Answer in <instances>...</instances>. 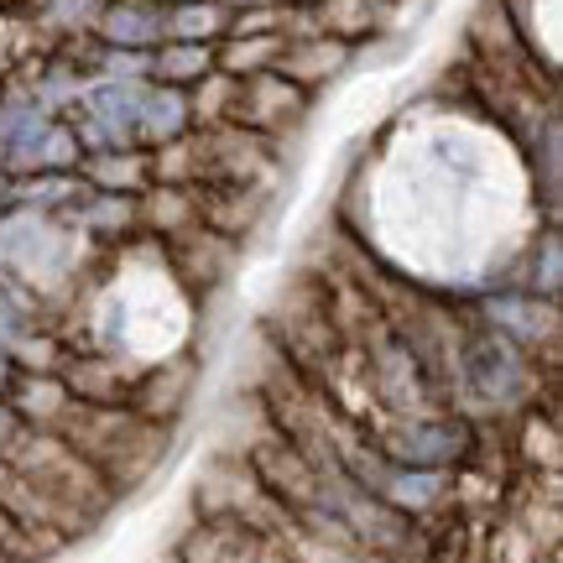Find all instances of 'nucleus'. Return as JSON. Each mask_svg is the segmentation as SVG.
<instances>
[{"label": "nucleus", "mask_w": 563, "mask_h": 563, "mask_svg": "<svg viewBox=\"0 0 563 563\" xmlns=\"http://www.w3.org/2000/svg\"><path fill=\"white\" fill-rule=\"evenodd\" d=\"M84 157L79 136L58 125L47 110H37L32 100H11L0 110V167L32 178V173H74Z\"/></svg>", "instance_id": "f257e3e1"}, {"label": "nucleus", "mask_w": 563, "mask_h": 563, "mask_svg": "<svg viewBox=\"0 0 563 563\" xmlns=\"http://www.w3.org/2000/svg\"><path fill=\"white\" fill-rule=\"evenodd\" d=\"M302 110H308V89H298L292 79H282L277 68H266V74L241 79V95H235L230 121H241L245 131H256V136H272V131L298 125Z\"/></svg>", "instance_id": "f03ea898"}, {"label": "nucleus", "mask_w": 563, "mask_h": 563, "mask_svg": "<svg viewBox=\"0 0 563 563\" xmlns=\"http://www.w3.org/2000/svg\"><path fill=\"white\" fill-rule=\"evenodd\" d=\"M344 63H350V42L329 37V32H302V37H287L277 53V74L292 79L298 89H319L323 79H334Z\"/></svg>", "instance_id": "7ed1b4c3"}, {"label": "nucleus", "mask_w": 563, "mask_h": 563, "mask_svg": "<svg viewBox=\"0 0 563 563\" xmlns=\"http://www.w3.org/2000/svg\"><path fill=\"white\" fill-rule=\"evenodd\" d=\"M104 47H131V53H152L162 42V5L157 0H110L95 16Z\"/></svg>", "instance_id": "20e7f679"}, {"label": "nucleus", "mask_w": 563, "mask_h": 563, "mask_svg": "<svg viewBox=\"0 0 563 563\" xmlns=\"http://www.w3.org/2000/svg\"><path fill=\"white\" fill-rule=\"evenodd\" d=\"M79 183H89L95 194H141L152 178V162L141 157L136 146H110V152H89L79 157Z\"/></svg>", "instance_id": "39448f33"}, {"label": "nucleus", "mask_w": 563, "mask_h": 563, "mask_svg": "<svg viewBox=\"0 0 563 563\" xmlns=\"http://www.w3.org/2000/svg\"><path fill=\"white\" fill-rule=\"evenodd\" d=\"M188 89L173 84H146V100H141V121H136V146H162V141H178L188 131Z\"/></svg>", "instance_id": "423d86ee"}, {"label": "nucleus", "mask_w": 563, "mask_h": 563, "mask_svg": "<svg viewBox=\"0 0 563 563\" xmlns=\"http://www.w3.org/2000/svg\"><path fill=\"white\" fill-rule=\"evenodd\" d=\"M230 32L224 0H178L162 5V42H220Z\"/></svg>", "instance_id": "0eeeda50"}, {"label": "nucleus", "mask_w": 563, "mask_h": 563, "mask_svg": "<svg viewBox=\"0 0 563 563\" xmlns=\"http://www.w3.org/2000/svg\"><path fill=\"white\" fill-rule=\"evenodd\" d=\"M282 32H251V37H220L214 42V68L230 74V79H251V74H266L277 68L282 53Z\"/></svg>", "instance_id": "6e6552de"}, {"label": "nucleus", "mask_w": 563, "mask_h": 563, "mask_svg": "<svg viewBox=\"0 0 563 563\" xmlns=\"http://www.w3.org/2000/svg\"><path fill=\"white\" fill-rule=\"evenodd\" d=\"M214 68V42H157L152 47V84L188 89Z\"/></svg>", "instance_id": "1a4fd4ad"}, {"label": "nucleus", "mask_w": 563, "mask_h": 563, "mask_svg": "<svg viewBox=\"0 0 563 563\" xmlns=\"http://www.w3.org/2000/svg\"><path fill=\"white\" fill-rule=\"evenodd\" d=\"M194 95H188V121L199 125H220L230 121V110H235V95H241V79H230L220 68H209L199 84H188Z\"/></svg>", "instance_id": "9d476101"}, {"label": "nucleus", "mask_w": 563, "mask_h": 563, "mask_svg": "<svg viewBox=\"0 0 563 563\" xmlns=\"http://www.w3.org/2000/svg\"><path fill=\"white\" fill-rule=\"evenodd\" d=\"M74 220L89 235H121L136 224V194H95V199L74 203Z\"/></svg>", "instance_id": "9b49d317"}, {"label": "nucleus", "mask_w": 563, "mask_h": 563, "mask_svg": "<svg viewBox=\"0 0 563 563\" xmlns=\"http://www.w3.org/2000/svg\"><path fill=\"white\" fill-rule=\"evenodd\" d=\"M199 214V203L188 199V188H173V183H162V188H152L146 194V203H136V220H146L152 230H162V235H178V230H188V220Z\"/></svg>", "instance_id": "f8f14e48"}, {"label": "nucleus", "mask_w": 563, "mask_h": 563, "mask_svg": "<svg viewBox=\"0 0 563 563\" xmlns=\"http://www.w3.org/2000/svg\"><path fill=\"white\" fill-rule=\"evenodd\" d=\"M84 194L79 173H32V178L11 183V199L16 203H37V209H63V203H74Z\"/></svg>", "instance_id": "ddd939ff"}, {"label": "nucleus", "mask_w": 563, "mask_h": 563, "mask_svg": "<svg viewBox=\"0 0 563 563\" xmlns=\"http://www.w3.org/2000/svg\"><path fill=\"white\" fill-rule=\"evenodd\" d=\"M63 407H68V391H63V382H53V376H37V382L21 386V412H26V418H58Z\"/></svg>", "instance_id": "4468645a"}, {"label": "nucleus", "mask_w": 563, "mask_h": 563, "mask_svg": "<svg viewBox=\"0 0 563 563\" xmlns=\"http://www.w3.org/2000/svg\"><path fill=\"white\" fill-rule=\"evenodd\" d=\"M79 95H84V79H79V74H68V68H53V74L37 84L32 104L53 115V110H63V104H79Z\"/></svg>", "instance_id": "2eb2a0df"}, {"label": "nucleus", "mask_w": 563, "mask_h": 563, "mask_svg": "<svg viewBox=\"0 0 563 563\" xmlns=\"http://www.w3.org/2000/svg\"><path fill=\"white\" fill-rule=\"evenodd\" d=\"M391 496H397L402 506H422V501H433V496H439V475H433V470H428V475H402Z\"/></svg>", "instance_id": "dca6fc26"}, {"label": "nucleus", "mask_w": 563, "mask_h": 563, "mask_svg": "<svg viewBox=\"0 0 563 563\" xmlns=\"http://www.w3.org/2000/svg\"><path fill=\"white\" fill-rule=\"evenodd\" d=\"M11 433H16V412L0 402V443H11Z\"/></svg>", "instance_id": "f3484780"}, {"label": "nucleus", "mask_w": 563, "mask_h": 563, "mask_svg": "<svg viewBox=\"0 0 563 563\" xmlns=\"http://www.w3.org/2000/svg\"><path fill=\"white\" fill-rule=\"evenodd\" d=\"M5 386H11V355L0 350V391H5Z\"/></svg>", "instance_id": "a211bd4d"}, {"label": "nucleus", "mask_w": 563, "mask_h": 563, "mask_svg": "<svg viewBox=\"0 0 563 563\" xmlns=\"http://www.w3.org/2000/svg\"><path fill=\"white\" fill-rule=\"evenodd\" d=\"M157 5H178V0H157Z\"/></svg>", "instance_id": "6ab92c4d"}]
</instances>
